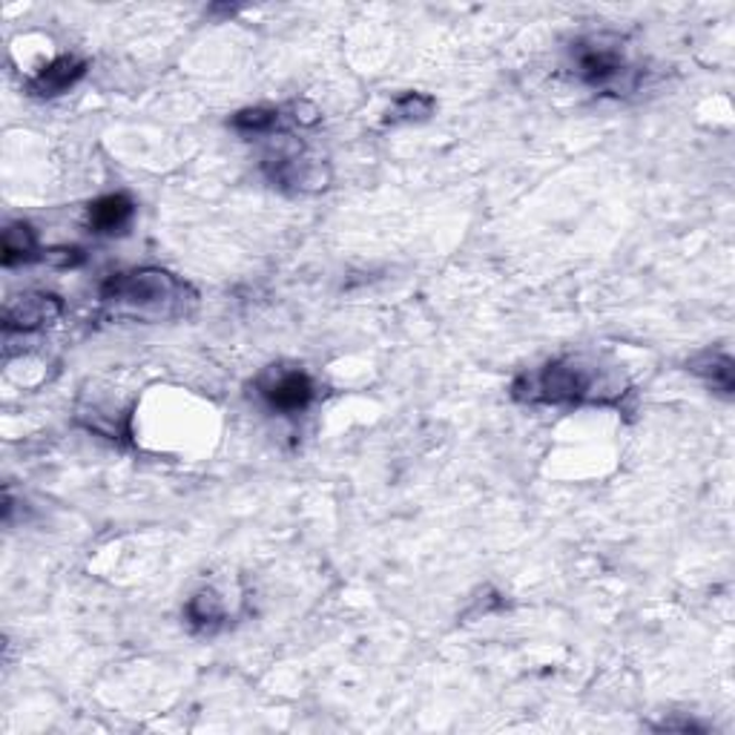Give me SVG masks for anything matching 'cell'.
<instances>
[{
	"mask_svg": "<svg viewBox=\"0 0 735 735\" xmlns=\"http://www.w3.org/2000/svg\"><path fill=\"white\" fill-rule=\"evenodd\" d=\"M35 251H38V239H35V230L29 225L17 221V225H9L3 230V265L7 267L29 262V258H35Z\"/></svg>",
	"mask_w": 735,
	"mask_h": 735,
	"instance_id": "ba28073f",
	"label": "cell"
},
{
	"mask_svg": "<svg viewBox=\"0 0 735 735\" xmlns=\"http://www.w3.org/2000/svg\"><path fill=\"white\" fill-rule=\"evenodd\" d=\"M133 213L135 204L126 196H121V193L104 196L89 204V227H93L95 233H121L133 219Z\"/></svg>",
	"mask_w": 735,
	"mask_h": 735,
	"instance_id": "52a82bcc",
	"label": "cell"
},
{
	"mask_svg": "<svg viewBox=\"0 0 735 735\" xmlns=\"http://www.w3.org/2000/svg\"><path fill=\"white\" fill-rule=\"evenodd\" d=\"M84 72L86 61H81V58L75 56H61L49 63L47 70L38 72V75L32 79L29 89L35 95H40V98H52V95L67 93L70 86L79 84V81L84 79Z\"/></svg>",
	"mask_w": 735,
	"mask_h": 735,
	"instance_id": "8992f818",
	"label": "cell"
},
{
	"mask_svg": "<svg viewBox=\"0 0 735 735\" xmlns=\"http://www.w3.org/2000/svg\"><path fill=\"white\" fill-rule=\"evenodd\" d=\"M692 371L701 376H707L712 383V388L730 394L733 391V362L730 357H721V353H704L701 360L692 362Z\"/></svg>",
	"mask_w": 735,
	"mask_h": 735,
	"instance_id": "9c48e42d",
	"label": "cell"
},
{
	"mask_svg": "<svg viewBox=\"0 0 735 735\" xmlns=\"http://www.w3.org/2000/svg\"><path fill=\"white\" fill-rule=\"evenodd\" d=\"M434 110V101L429 95L408 93L402 98H397L394 104V121H417V118H429Z\"/></svg>",
	"mask_w": 735,
	"mask_h": 735,
	"instance_id": "8fae6325",
	"label": "cell"
},
{
	"mask_svg": "<svg viewBox=\"0 0 735 735\" xmlns=\"http://www.w3.org/2000/svg\"><path fill=\"white\" fill-rule=\"evenodd\" d=\"M279 124V112L256 107V110H242L233 116V126L244 135H265Z\"/></svg>",
	"mask_w": 735,
	"mask_h": 735,
	"instance_id": "30bf717a",
	"label": "cell"
},
{
	"mask_svg": "<svg viewBox=\"0 0 735 735\" xmlns=\"http://www.w3.org/2000/svg\"><path fill=\"white\" fill-rule=\"evenodd\" d=\"M188 615L193 618V624H216L221 620L225 610H221V601L213 592H198L193 601L188 603Z\"/></svg>",
	"mask_w": 735,
	"mask_h": 735,
	"instance_id": "7c38bea8",
	"label": "cell"
},
{
	"mask_svg": "<svg viewBox=\"0 0 735 735\" xmlns=\"http://www.w3.org/2000/svg\"><path fill=\"white\" fill-rule=\"evenodd\" d=\"M190 288L167 270L144 267L133 274H118L101 288V299L118 316L130 320H170L181 316L190 302Z\"/></svg>",
	"mask_w": 735,
	"mask_h": 735,
	"instance_id": "6da1fadb",
	"label": "cell"
},
{
	"mask_svg": "<svg viewBox=\"0 0 735 735\" xmlns=\"http://www.w3.org/2000/svg\"><path fill=\"white\" fill-rule=\"evenodd\" d=\"M618 388L601 383L598 379V368L583 365L580 360H561L552 365L540 368L538 374L520 376L515 383V397L526 402H549V406H561V402H583V399H598V402H610L615 399Z\"/></svg>",
	"mask_w": 735,
	"mask_h": 735,
	"instance_id": "7a4b0ae2",
	"label": "cell"
},
{
	"mask_svg": "<svg viewBox=\"0 0 735 735\" xmlns=\"http://www.w3.org/2000/svg\"><path fill=\"white\" fill-rule=\"evenodd\" d=\"M578 72L592 86H610L626 72L624 56L618 44H610L606 38H592L578 44Z\"/></svg>",
	"mask_w": 735,
	"mask_h": 735,
	"instance_id": "277c9868",
	"label": "cell"
},
{
	"mask_svg": "<svg viewBox=\"0 0 735 735\" xmlns=\"http://www.w3.org/2000/svg\"><path fill=\"white\" fill-rule=\"evenodd\" d=\"M61 311V299L52 297V293H24V297H15L7 305L3 328L29 334V330H38L49 325V322H56Z\"/></svg>",
	"mask_w": 735,
	"mask_h": 735,
	"instance_id": "5b68a950",
	"label": "cell"
},
{
	"mask_svg": "<svg viewBox=\"0 0 735 735\" xmlns=\"http://www.w3.org/2000/svg\"><path fill=\"white\" fill-rule=\"evenodd\" d=\"M258 391L279 414H299L311 406L313 383L302 371H267L258 379Z\"/></svg>",
	"mask_w": 735,
	"mask_h": 735,
	"instance_id": "3957f363",
	"label": "cell"
}]
</instances>
